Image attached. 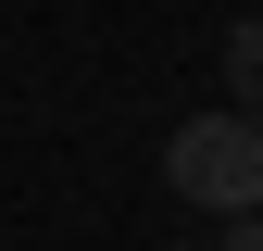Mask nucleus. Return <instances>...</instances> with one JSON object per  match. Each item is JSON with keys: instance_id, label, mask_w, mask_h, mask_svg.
<instances>
[{"instance_id": "obj_1", "label": "nucleus", "mask_w": 263, "mask_h": 251, "mask_svg": "<svg viewBox=\"0 0 263 251\" xmlns=\"http://www.w3.org/2000/svg\"><path fill=\"white\" fill-rule=\"evenodd\" d=\"M163 188L201 201V213H251L263 201V126L251 113H188L163 138Z\"/></svg>"}, {"instance_id": "obj_2", "label": "nucleus", "mask_w": 263, "mask_h": 251, "mask_svg": "<svg viewBox=\"0 0 263 251\" xmlns=\"http://www.w3.org/2000/svg\"><path fill=\"white\" fill-rule=\"evenodd\" d=\"M226 113H251V126H263V13H251V25H226Z\"/></svg>"}, {"instance_id": "obj_3", "label": "nucleus", "mask_w": 263, "mask_h": 251, "mask_svg": "<svg viewBox=\"0 0 263 251\" xmlns=\"http://www.w3.org/2000/svg\"><path fill=\"white\" fill-rule=\"evenodd\" d=\"M188 251H263V201H251V213H226V239H188Z\"/></svg>"}]
</instances>
